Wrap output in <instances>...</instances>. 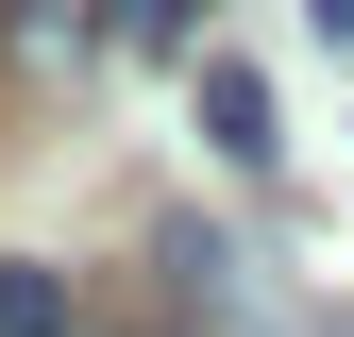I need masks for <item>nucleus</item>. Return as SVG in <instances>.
Segmentation results:
<instances>
[{"label": "nucleus", "mask_w": 354, "mask_h": 337, "mask_svg": "<svg viewBox=\"0 0 354 337\" xmlns=\"http://www.w3.org/2000/svg\"><path fill=\"white\" fill-rule=\"evenodd\" d=\"M203 152L219 168H270L287 135H270V84H253V68H203Z\"/></svg>", "instance_id": "f257e3e1"}, {"label": "nucleus", "mask_w": 354, "mask_h": 337, "mask_svg": "<svg viewBox=\"0 0 354 337\" xmlns=\"http://www.w3.org/2000/svg\"><path fill=\"white\" fill-rule=\"evenodd\" d=\"M0 337H68V270H0Z\"/></svg>", "instance_id": "f03ea898"}, {"label": "nucleus", "mask_w": 354, "mask_h": 337, "mask_svg": "<svg viewBox=\"0 0 354 337\" xmlns=\"http://www.w3.org/2000/svg\"><path fill=\"white\" fill-rule=\"evenodd\" d=\"M102 17H118V34H152V51H169V34H186V0H102Z\"/></svg>", "instance_id": "7ed1b4c3"}, {"label": "nucleus", "mask_w": 354, "mask_h": 337, "mask_svg": "<svg viewBox=\"0 0 354 337\" xmlns=\"http://www.w3.org/2000/svg\"><path fill=\"white\" fill-rule=\"evenodd\" d=\"M304 34H321V51H337V68H354V0H304Z\"/></svg>", "instance_id": "20e7f679"}]
</instances>
